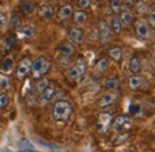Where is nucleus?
I'll use <instances>...</instances> for the list:
<instances>
[{"label":"nucleus","mask_w":155,"mask_h":152,"mask_svg":"<svg viewBox=\"0 0 155 152\" xmlns=\"http://www.w3.org/2000/svg\"><path fill=\"white\" fill-rule=\"evenodd\" d=\"M16 44H17V37H16V36L10 37L8 40H7V42H6V47H7V49H12Z\"/></svg>","instance_id":"33"},{"label":"nucleus","mask_w":155,"mask_h":152,"mask_svg":"<svg viewBox=\"0 0 155 152\" xmlns=\"http://www.w3.org/2000/svg\"><path fill=\"white\" fill-rule=\"evenodd\" d=\"M135 33L140 38L149 40L153 36V26L146 19H138L135 23Z\"/></svg>","instance_id":"3"},{"label":"nucleus","mask_w":155,"mask_h":152,"mask_svg":"<svg viewBox=\"0 0 155 152\" xmlns=\"http://www.w3.org/2000/svg\"><path fill=\"white\" fill-rule=\"evenodd\" d=\"M75 67H77L78 70L80 71V73L84 76L85 73H86V71H87V61H86V59L84 57H79L77 59V62H75V65H74Z\"/></svg>","instance_id":"18"},{"label":"nucleus","mask_w":155,"mask_h":152,"mask_svg":"<svg viewBox=\"0 0 155 152\" xmlns=\"http://www.w3.org/2000/svg\"><path fill=\"white\" fill-rule=\"evenodd\" d=\"M98 31H99L100 42H101L103 44H106V43H109V42L112 40V30H111L110 25H109L105 20H100V22H99Z\"/></svg>","instance_id":"5"},{"label":"nucleus","mask_w":155,"mask_h":152,"mask_svg":"<svg viewBox=\"0 0 155 152\" xmlns=\"http://www.w3.org/2000/svg\"><path fill=\"white\" fill-rule=\"evenodd\" d=\"M73 12H74L73 5L66 4V5H63V6L60 7V10H58V16L60 19H66V18H69L73 15Z\"/></svg>","instance_id":"11"},{"label":"nucleus","mask_w":155,"mask_h":152,"mask_svg":"<svg viewBox=\"0 0 155 152\" xmlns=\"http://www.w3.org/2000/svg\"><path fill=\"white\" fill-rule=\"evenodd\" d=\"M87 20V15L85 11L80 10V11H75L74 12V22L79 24V25H84Z\"/></svg>","instance_id":"20"},{"label":"nucleus","mask_w":155,"mask_h":152,"mask_svg":"<svg viewBox=\"0 0 155 152\" xmlns=\"http://www.w3.org/2000/svg\"><path fill=\"white\" fill-rule=\"evenodd\" d=\"M13 67H15V62H13V60H12L11 57H6V59L2 61V64H1V68H2V71H4L5 73L11 72V71L13 70Z\"/></svg>","instance_id":"23"},{"label":"nucleus","mask_w":155,"mask_h":152,"mask_svg":"<svg viewBox=\"0 0 155 152\" xmlns=\"http://www.w3.org/2000/svg\"><path fill=\"white\" fill-rule=\"evenodd\" d=\"M58 52H60L61 55H63L66 57H72L74 54V46L71 44V43H64L58 48Z\"/></svg>","instance_id":"15"},{"label":"nucleus","mask_w":155,"mask_h":152,"mask_svg":"<svg viewBox=\"0 0 155 152\" xmlns=\"http://www.w3.org/2000/svg\"><path fill=\"white\" fill-rule=\"evenodd\" d=\"M31 65H32V61L30 60V57H24L20 60L16 72V77L18 80H24L26 78V76L31 71Z\"/></svg>","instance_id":"4"},{"label":"nucleus","mask_w":155,"mask_h":152,"mask_svg":"<svg viewBox=\"0 0 155 152\" xmlns=\"http://www.w3.org/2000/svg\"><path fill=\"white\" fill-rule=\"evenodd\" d=\"M138 109H140V107H138V105H134V104H131V107H129V110H130V113H133V114H135Z\"/></svg>","instance_id":"37"},{"label":"nucleus","mask_w":155,"mask_h":152,"mask_svg":"<svg viewBox=\"0 0 155 152\" xmlns=\"http://www.w3.org/2000/svg\"><path fill=\"white\" fill-rule=\"evenodd\" d=\"M36 34H37V29L32 25H24V26L19 28V35L23 37L31 38L34 37Z\"/></svg>","instance_id":"12"},{"label":"nucleus","mask_w":155,"mask_h":152,"mask_svg":"<svg viewBox=\"0 0 155 152\" xmlns=\"http://www.w3.org/2000/svg\"><path fill=\"white\" fill-rule=\"evenodd\" d=\"M144 78L142 76H138V74H135V76L130 77V79H129V88L131 89V90H137V89H140L143 84H144Z\"/></svg>","instance_id":"14"},{"label":"nucleus","mask_w":155,"mask_h":152,"mask_svg":"<svg viewBox=\"0 0 155 152\" xmlns=\"http://www.w3.org/2000/svg\"><path fill=\"white\" fill-rule=\"evenodd\" d=\"M98 1H104V0H98Z\"/></svg>","instance_id":"41"},{"label":"nucleus","mask_w":155,"mask_h":152,"mask_svg":"<svg viewBox=\"0 0 155 152\" xmlns=\"http://www.w3.org/2000/svg\"><path fill=\"white\" fill-rule=\"evenodd\" d=\"M19 152H28V151H19Z\"/></svg>","instance_id":"40"},{"label":"nucleus","mask_w":155,"mask_h":152,"mask_svg":"<svg viewBox=\"0 0 155 152\" xmlns=\"http://www.w3.org/2000/svg\"><path fill=\"white\" fill-rule=\"evenodd\" d=\"M68 77H69L72 80H79V79L82 77V74L80 73V71L78 70L75 66H73V67L68 71Z\"/></svg>","instance_id":"30"},{"label":"nucleus","mask_w":155,"mask_h":152,"mask_svg":"<svg viewBox=\"0 0 155 152\" xmlns=\"http://www.w3.org/2000/svg\"><path fill=\"white\" fill-rule=\"evenodd\" d=\"M91 5V0H78V6L80 9H87Z\"/></svg>","instance_id":"34"},{"label":"nucleus","mask_w":155,"mask_h":152,"mask_svg":"<svg viewBox=\"0 0 155 152\" xmlns=\"http://www.w3.org/2000/svg\"><path fill=\"white\" fill-rule=\"evenodd\" d=\"M107 67H109V60L106 57L99 59L97 61V64H96V68H97L99 72H104Z\"/></svg>","instance_id":"26"},{"label":"nucleus","mask_w":155,"mask_h":152,"mask_svg":"<svg viewBox=\"0 0 155 152\" xmlns=\"http://www.w3.org/2000/svg\"><path fill=\"white\" fill-rule=\"evenodd\" d=\"M136 7H137V12L141 13V15L148 12V6H147V4L144 1H138L137 5H136Z\"/></svg>","instance_id":"32"},{"label":"nucleus","mask_w":155,"mask_h":152,"mask_svg":"<svg viewBox=\"0 0 155 152\" xmlns=\"http://www.w3.org/2000/svg\"><path fill=\"white\" fill-rule=\"evenodd\" d=\"M110 28H111V30H112V33H114V34H116V35L122 34V23H120L119 17H117V16H112Z\"/></svg>","instance_id":"17"},{"label":"nucleus","mask_w":155,"mask_h":152,"mask_svg":"<svg viewBox=\"0 0 155 152\" xmlns=\"http://www.w3.org/2000/svg\"><path fill=\"white\" fill-rule=\"evenodd\" d=\"M54 16V7L49 4H42L37 9V17L39 19H49Z\"/></svg>","instance_id":"8"},{"label":"nucleus","mask_w":155,"mask_h":152,"mask_svg":"<svg viewBox=\"0 0 155 152\" xmlns=\"http://www.w3.org/2000/svg\"><path fill=\"white\" fill-rule=\"evenodd\" d=\"M117 97H118L117 94H114V92H109V94L103 95V97L98 102V108L104 109V108H106L109 105H112L117 101Z\"/></svg>","instance_id":"9"},{"label":"nucleus","mask_w":155,"mask_h":152,"mask_svg":"<svg viewBox=\"0 0 155 152\" xmlns=\"http://www.w3.org/2000/svg\"><path fill=\"white\" fill-rule=\"evenodd\" d=\"M28 152H37V151H29V150H26Z\"/></svg>","instance_id":"39"},{"label":"nucleus","mask_w":155,"mask_h":152,"mask_svg":"<svg viewBox=\"0 0 155 152\" xmlns=\"http://www.w3.org/2000/svg\"><path fill=\"white\" fill-rule=\"evenodd\" d=\"M73 113V105L69 101H58L54 104L53 109V117L58 122H64L67 121Z\"/></svg>","instance_id":"1"},{"label":"nucleus","mask_w":155,"mask_h":152,"mask_svg":"<svg viewBox=\"0 0 155 152\" xmlns=\"http://www.w3.org/2000/svg\"><path fill=\"white\" fill-rule=\"evenodd\" d=\"M54 95H55V89L48 86L43 92H41V99L42 102H49L54 97Z\"/></svg>","instance_id":"21"},{"label":"nucleus","mask_w":155,"mask_h":152,"mask_svg":"<svg viewBox=\"0 0 155 152\" xmlns=\"http://www.w3.org/2000/svg\"><path fill=\"white\" fill-rule=\"evenodd\" d=\"M111 123H112V114L101 113L99 115V120L97 122V130L99 132H105L110 127Z\"/></svg>","instance_id":"7"},{"label":"nucleus","mask_w":155,"mask_h":152,"mask_svg":"<svg viewBox=\"0 0 155 152\" xmlns=\"http://www.w3.org/2000/svg\"><path fill=\"white\" fill-rule=\"evenodd\" d=\"M125 2H127V6L129 7V2H130V5H133L134 4V1L133 0H125Z\"/></svg>","instance_id":"38"},{"label":"nucleus","mask_w":155,"mask_h":152,"mask_svg":"<svg viewBox=\"0 0 155 152\" xmlns=\"http://www.w3.org/2000/svg\"><path fill=\"white\" fill-rule=\"evenodd\" d=\"M149 23H150V25H152V26H154L155 25V11H154V9H152V11H150V19H149Z\"/></svg>","instance_id":"36"},{"label":"nucleus","mask_w":155,"mask_h":152,"mask_svg":"<svg viewBox=\"0 0 155 152\" xmlns=\"http://www.w3.org/2000/svg\"><path fill=\"white\" fill-rule=\"evenodd\" d=\"M68 38L73 42V43H77V44H82L85 42V37H84V34L81 30H79L77 28H72L68 33Z\"/></svg>","instance_id":"10"},{"label":"nucleus","mask_w":155,"mask_h":152,"mask_svg":"<svg viewBox=\"0 0 155 152\" xmlns=\"http://www.w3.org/2000/svg\"><path fill=\"white\" fill-rule=\"evenodd\" d=\"M109 54H110V57H112V59H114V60H115L116 62H119V61L122 60V57H123L122 48H119V47H115V48L110 49Z\"/></svg>","instance_id":"24"},{"label":"nucleus","mask_w":155,"mask_h":152,"mask_svg":"<svg viewBox=\"0 0 155 152\" xmlns=\"http://www.w3.org/2000/svg\"><path fill=\"white\" fill-rule=\"evenodd\" d=\"M111 2V10L114 11V13H120L122 12V1L120 0H110Z\"/></svg>","instance_id":"31"},{"label":"nucleus","mask_w":155,"mask_h":152,"mask_svg":"<svg viewBox=\"0 0 155 152\" xmlns=\"http://www.w3.org/2000/svg\"><path fill=\"white\" fill-rule=\"evenodd\" d=\"M119 19H120L122 25H124V26H131L134 24V15L128 10H124L120 12V18Z\"/></svg>","instance_id":"13"},{"label":"nucleus","mask_w":155,"mask_h":152,"mask_svg":"<svg viewBox=\"0 0 155 152\" xmlns=\"http://www.w3.org/2000/svg\"><path fill=\"white\" fill-rule=\"evenodd\" d=\"M34 11H35V5H34V2H32V1L26 0V1H24V2H23V5H21V12H23L25 16L31 15Z\"/></svg>","instance_id":"22"},{"label":"nucleus","mask_w":155,"mask_h":152,"mask_svg":"<svg viewBox=\"0 0 155 152\" xmlns=\"http://www.w3.org/2000/svg\"><path fill=\"white\" fill-rule=\"evenodd\" d=\"M49 68H50L49 59L45 57H39L32 62L30 73L34 79H41V78H43L44 74H47Z\"/></svg>","instance_id":"2"},{"label":"nucleus","mask_w":155,"mask_h":152,"mask_svg":"<svg viewBox=\"0 0 155 152\" xmlns=\"http://www.w3.org/2000/svg\"><path fill=\"white\" fill-rule=\"evenodd\" d=\"M10 96L7 94H0V110L7 108L10 105Z\"/></svg>","instance_id":"29"},{"label":"nucleus","mask_w":155,"mask_h":152,"mask_svg":"<svg viewBox=\"0 0 155 152\" xmlns=\"http://www.w3.org/2000/svg\"><path fill=\"white\" fill-rule=\"evenodd\" d=\"M10 86H11V81H10L8 76L0 73V88L2 90H7V89H10Z\"/></svg>","instance_id":"25"},{"label":"nucleus","mask_w":155,"mask_h":152,"mask_svg":"<svg viewBox=\"0 0 155 152\" xmlns=\"http://www.w3.org/2000/svg\"><path fill=\"white\" fill-rule=\"evenodd\" d=\"M48 86H49V80H48L47 78H41V79H38V83H37V85H36V90H37L38 94H41V92H43Z\"/></svg>","instance_id":"27"},{"label":"nucleus","mask_w":155,"mask_h":152,"mask_svg":"<svg viewBox=\"0 0 155 152\" xmlns=\"http://www.w3.org/2000/svg\"><path fill=\"white\" fill-rule=\"evenodd\" d=\"M141 70V61L138 57H134L130 61H129V71L133 73H138Z\"/></svg>","instance_id":"19"},{"label":"nucleus","mask_w":155,"mask_h":152,"mask_svg":"<svg viewBox=\"0 0 155 152\" xmlns=\"http://www.w3.org/2000/svg\"><path fill=\"white\" fill-rule=\"evenodd\" d=\"M131 123H133V121H131L128 116H125V115H119L118 117H116V120L114 121L112 127H114L115 131L120 132V131H123V130L130 128V127H131Z\"/></svg>","instance_id":"6"},{"label":"nucleus","mask_w":155,"mask_h":152,"mask_svg":"<svg viewBox=\"0 0 155 152\" xmlns=\"http://www.w3.org/2000/svg\"><path fill=\"white\" fill-rule=\"evenodd\" d=\"M10 26L13 29H19L21 26V19L18 15H12V17L10 19Z\"/></svg>","instance_id":"28"},{"label":"nucleus","mask_w":155,"mask_h":152,"mask_svg":"<svg viewBox=\"0 0 155 152\" xmlns=\"http://www.w3.org/2000/svg\"><path fill=\"white\" fill-rule=\"evenodd\" d=\"M6 22H7V17H6V15H5V13H2V12H0V29L6 24Z\"/></svg>","instance_id":"35"},{"label":"nucleus","mask_w":155,"mask_h":152,"mask_svg":"<svg viewBox=\"0 0 155 152\" xmlns=\"http://www.w3.org/2000/svg\"><path fill=\"white\" fill-rule=\"evenodd\" d=\"M119 86H120V83H119V80L117 79L116 77H110V78H107L105 80V88L107 90H111V91L118 90Z\"/></svg>","instance_id":"16"}]
</instances>
